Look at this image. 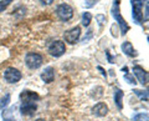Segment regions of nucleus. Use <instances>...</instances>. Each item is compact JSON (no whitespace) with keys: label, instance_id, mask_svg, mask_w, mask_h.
<instances>
[{"label":"nucleus","instance_id":"nucleus-7","mask_svg":"<svg viewBox=\"0 0 149 121\" xmlns=\"http://www.w3.org/2000/svg\"><path fill=\"white\" fill-rule=\"evenodd\" d=\"M80 35H81V27L80 26H74L72 27V29L67 30L66 32H65V40L67 41V43L70 44H74L77 43L78 39H80Z\"/></svg>","mask_w":149,"mask_h":121},{"label":"nucleus","instance_id":"nucleus-10","mask_svg":"<svg viewBox=\"0 0 149 121\" xmlns=\"http://www.w3.org/2000/svg\"><path fill=\"white\" fill-rule=\"evenodd\" d=\"M92 114L98 116V117H103V116L108 114V106L104 102H98L92 108Z\"/></svg>","mask_w":149,"mask_h":121},{"label":"nucleus","instance_id":"nucleus-15","mask_svg":"<svg viewBox=\"0 0 149 121\" xmlns=\"http://www.w3.org/2000/svg\"><path fill=\"white\" fill-rule=\"evenodd\" d=\"M134 94L137 96H139V99L143 100V101H148V91H143V90H138V89H134Z\"/></svg>","mask_w":149,"mask_h":121},{"label":"nucleus","instance_id":"nucleus-21","mask_svg":"<svg viewBox=\"0 0 149 121\" xmlns=\"http://www.w3.org/2000/svg\"><path fill=\"white\" fill-rule=\"evenodd\" d=\"M96 19L98 20L100 26H102V24H103V23H106V18H104L103 15H97V16H96Z\"/></svg>","mask_w":149,"mask_h":121},{"label":"nucleus","instance_id":"nucleus-18","mask_svg":"<svg viewBox=\"0 0 149 121\" xmlns=\"http://www.w3.org/2000/svg\"><path fill=\"white\" fill-rule=\"evenodd\" d=\"M11 1L13 0H0V13L5 10V9L11 4Z\"/></svg>","mask_w":149,"mask_h":121},{"label":"nucleus","instance_id":"nucleus-20","mask_svg":"<svg viewBox=\"0 0 149 121\" xmlns=\"http://www.w3.org/2000/svg\"><path fill=\"white\" fill-rule=\"evenodd\" d=\"M124 79H125V80H127V82H129V84H134V85H136V79H134V77H132V76H130L129 75V74H125V75H124Z\"/></svg>","mask_w":149,"mask_h":121},{"label":"nucleus","instance_id":"nucleus-22","mask_svg":"<svg viewBox=\"0 0 149 121\" xmlns=\"http://www.w3.org/2000/svg\"><path fill=\"white\" fill-rule=\"evenodd\" d=\"M41 3L44 4V5H51V4L54 3V0H40Z\"/></svg>","mask_w":149,"mask_h":121},{"label":"nucleus","instance_id":"nucleus-13","mask_svg":"<svg viewBox=\"0 0 149 121\" xmlns=\"http://www.w3.org/2000/svg\"><path fill=\"white\" fill-rule=\"evenodd\" d=\"M122 50H123V53L125 55H128V56H130V58H136L138 55L136 49L133 48L132 43H129V41H125V43L122 44Z\"/></svg>","mask_w":149,"mask_h":121},{"label":"nucleus","instance_id":"nucleus-3","mask_svg":"<svg viewBox=\"0 0 149 121\" xmlns=\"http://www.w3.org/2000/svg\"><path fill=\"white\" fill-rule=\"evenodd\" d=\"M56 13H57V16L62 21H67L70 19H72L73 16V9L68 4H60L57 9H56Z\"/></svg>","mask_w":149,"mask_h":121},{"label":"nucleus","instance_id":"nucleus-23","mask_svg":"<svg viewBox=\"0 0 149 121\" xmlns=\"http://www.w3.org/2000/svg\"><path fill=\"white\" fill-rule=\"evenodd\" d=\"M144 20H148V3L146 4V18H144Z\"/></svg>","mask_w":149,"mask_h":121},{"label":"nucleus","instance_id":"nucleus-25","mask_svg":"<svg viewBox=\"0 0 149 121\" xmlns=\"http://www.w3.org/2000/svg\"><path fill=\"white\" fill-rule=\"evenodd\" d=\"M35 121H45L44 119H37V120H35Z\"/></svg>","mask_w":149,"mask_h":121},{"label":"nucleus","instance_id":"nucleus-9","mask_svg":"<svg viewBox=\"0 0 149 121\" xmlns=\"http://www.w3.org/2000/svg\"><path fill=\"white\" fill-rule=\"evenodd\" d=\"M39 99H40V96L31 90H24L20 94V100L22 102H35Z\"/></svg>","mask_w":149,"mask_h":121},{"label":"nucleus","instance_id":"nucleus-17","mask_svg":"<svg viewBox=\"0 0 149 121\" xmlns=\"http://www.w3.org/2000/svg\"><path fill=\"white\" fill-rule=\"evenodd\" d=\"M133 120L134 121H148V114H144V113L137 114L133 116Z\"/></svg>","mask_w":149,"mask_h":121},{"label":"nucleus","instance_id":"nucleus-8","mask_svg":"<svg viewBox=\"0 0 149 121\" xmlns=\"http://www.w3.org/2000/svg\"><path fill=\"white\" fill-rule=\"evenodd\" d=\"M37 110V106L35 102H22L20 106V113L21 115L25 116H32Z\"/></svg>","mask_w":149,"mask_h":121},{"label":"nucleus","instance_id":"nucleus-24","mask_svg":"<svg viewBox=\"0 0 149 121\" xmlns=\"http://www.w3.org/2000/svg\"><path fill=\"white\" fill-rule=\"evenodd\" d=\"M4 121H17V120L13 119V117H4Z\"/></svg>","mask_w":149,"mask_h":121},{"label":"nucleus","instance_id":"nucleus-19","mask_svg":"<svg viewBox=\"0 0 149 121\" xmlns=\"http://www.w3.org/2000/svg\"><path fill=\"white\" fill-rule=\"evenodd\" d=\"M9 101H10V94H8L1 101H0V108H3V109H4V108H5V106L9 104Z\"/></svg>","mask_w":149,"mask_h":121},{"label":"nucleus","instance_id":"nucleus-12","mask_svg":"<svg viewBox=\"0 0 149 121\" xmlns=\"http://www.w3.org/2000/svg\"><path fill=\"white\" fill-rule=\"evenodd\" d=\"M41 79H42V81L46 82V84H50V82H52L54 81V79H55V70H54V68H46L44 72L41 74Z\"/></svg>","mask_w":149,"mask_h":121},{"label":"nucleus","instance_id":"nucleus-4","mask_svg":"<svg viewBox=\"0 0 149 121\" xmlns=\"http://www.w3.org/2000/svg\"><path fill=\"white\" fill-rule=\"evenodd\" d=\"M65 51H66V46H65V43L61 40L52 41L49 46L50 55H52V56H55V58H58V56H61V55H63Z\"/></svg>","mask_w":149,"mask_h":121},{"label":"nucleus","instance_id":"nucleus-1","mask_svg":"<svg viewBox=\"0 0 149 121\" xmlns=\"http://www.w3.org/2000/svg\"><path fill=\"white\" fill-rule=\"evenodd\" d=\"M112 15H113L114 20L118 23V25L120 26V34L124 35L127 34V31L129 30V25L127 24V21L124 20V18L122 16L119 10V0H114L113 3V8H112Z\"/></svg>","mask_w":149,"mask_h":121},{"label":"nucleus","instance_id":"nucleus-16","mask_svg":"<svg viewBox=\"0 0 149 121\" xmlns=\"http://www.w3.org/2000/svg\"><path fill=\"white\" fill-rule=\"evenodd\" d=\"M91 20H92V15L90 13H85L82 15V25H85V26H88L91 24Z\"/></svg>","mask_w":149,"mask_h":121},{"label":"nucleus","instance_id":"nucleus-14","mask_svg":"<svg viewBox=\"0 0 149 121\" xmlns=\"http://www.w3.org/2000/svg\"><path fill=\"white\" fill-rule=\"evenodd\" d=\"M123 91L122 90H119V89H116L114 90V102H116V105H117V108L119 110H122L123 108V104H122V100H123Z\"/></svg>","mask_w":149,"mask_h":121},{"label":"nucleus","instance_id":"nucleus-5","mask_svg":"<svg viewBox=\"0 0 149 121\" xmlns=\"http://www.w3.org/2000/svg\"><path fill=\"white\" fill-rule=\"evenodd\" d=\"M132 8H133L132 16H133L134 21H136L137 24H141L143 21V13H142L143 0H132Z\"/></svg>","mask_w":149,"mask_h":121},{"label":"nucleus","instance_id":"nucleus-2","mask_svg":"<svg viewBox=\"0 0 149 121\" xmlns=\"http://www.w3.org/2000/svg\"><path fill=\"white\" fill-rule=\"evenodd\" d=\"M42 56L37 53H29L25 58V64L29 69H39L42 65Z\"/></svg>","mask_w":149,"mask_h":121},{"label":"nucleus","instance_id":"nucleus-6","mask_svg":"<svg viewBox=\"0 0 149 121\" xmlns=\"http://www.w3.org/2000/svg\"><path fill=\"white\" fill-rule=\"evenodd\" d=\"M4 77L9 84H16L17 81H20L21 79V72L15 68H8L4 71Z\"/></svg>","mask_w":149,"mask_h":121},{"label":"nucleus","instance_id":"nucleus-11","mask_svg":"<svg viewBox=\"0 0 149 121\" xmlns=\"http://www.w3.org/2000/svg\"><path fill=\"white\" fill-rule=\"evenodd\" d=\"M133 71H134V75H136L137 79L139 80V82H141L142 85H147V82H148V72L144 70L142 66H134Z\"/></svg>","mask_w":149,"mask_h":121}]
</instances>
